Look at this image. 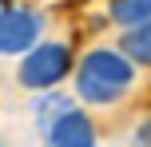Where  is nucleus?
I'll use <instances>...</instances> for the list:
<instances>
[{
    "label": "nucleus",
    "instance_id": "obj_1",
    "mask_svg": "<svg viewBox=\"0 0 151 147\" xmlns=\"http://www.w3.org/2000/svg\"><path fill=\"white\" fill-rule=\"evenodd\" d=\"M135 84V60L127 52L115 48H91L80 64H76V95L83 103H115L119 95H127V87Z\"/></svg>",
    "mask_w": 151,
    "mask_h": 147
},
{
    "label": "nucleus",
    "instance_id": "obj_2",
    "mask_svg": "<svg viewBox=\"0 0 151 147\" xmlns=\"http://www.w3.org/2000/svg\"><path fill=\"white\" fill-rule=\"evenodd\" d=\"M16 76H20V84L32 87V92H48V87H56L64 76H72V48L56 44V40H40V44H32L28 52H24Z\"/></svg>",
    "mask_w": 151,
    "mask_h": 147
},
{
    "label": "nucleus",
    "instance_id": "obj_3",
    "mask_svg": "<svg viewBox=\"0 0 151 147\" xmlns=\"http://www.w3.org/2000/svg\"><path fill=\"white\" fill-rule=\"evenodd\" d=\"M40 12L32 8H20V4H8L0 8V56H24L32 44H40Z\"/></svg>",
    "mask_w": 151,
    "mask_h": 147
},
{
    "label": "nucleus",
    "instance_id": "obj_4",
    "mask_svg": "<svg viewBox=\"0 0 151 147\" xmlns=\"http://www.w3.org/2000/svg\"><path fill=\"white\" fill-rule=\"evenodd\" d=\"M44 131H48V143L52 147H91L96 143V123H91L80 108L60 111Z\"/></svg>",
    "mask_w": 151,
    "mask_h": 147
},
{
    "label": "nucleus",
    "instance_id": "obj_5",
    "mask_svg": "<svg viewBox=\"0 0 151 147\" xmlns=\"http://www.w3.org/2000/svg\"><path fill=\"white\" fill-rule=\"evenodd\" d=\"M119 48L139 64V68H151V20L147 24H135L119 36Z\"/></svg>",
    "mask_w": 151,
    "mask_h": 147
},
{
    "label": "nucleus",
    "instance_id": "obj_6",
    "mask_svg": "<svg viewBox=\"0 0 151 147\" xmlns=\"http://www.w3.org/2000/svg\"><path fill=\"white\" fill-rule=\"evenodd\" d=\"M107 16H111L119 28L147 24L151 20V0H111V4H107Z\"/></svg>",
    "mask_w": 151,
    "mask_h": 147
},
{
    "label": "nucleus",
    "instance_id": "obj_7",
    "mask_svg": "<svg viewBox=\"0 0 151 147\" xmlns=\"http://www.w3.org/2000/svg\"><path fill=\"white\" fill-rule=\"evenodd\" d=\"M68 108H72V100H68V95H44V100H36V119L48 127L56 115H60V111H68Z\"/></svg>",
    "mask_w": 151,
    "mask_h": 147
},
{
    "label": "nucleus",
    "instance_id": "obj_8",
    "mask_svg": "<svg viewBox=\"0 0 151 147\" xmlns=\"http://www.w3.org/2000/svg\"><path fill=\"white\" fill-rule=\"evenodd\" d=\"M135 139H143V143L151 139V123H147V127H143V131H139V135H135Z\"/></svg>",
    "mask_w": 151,
    "mask_h": 147
}]
</instances>
